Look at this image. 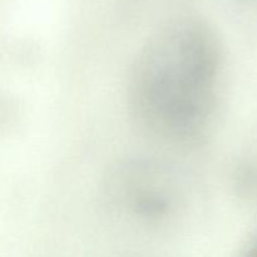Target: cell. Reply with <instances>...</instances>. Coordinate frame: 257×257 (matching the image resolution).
<instances>
[{
  "mask_svg": "<svg viewBox=\"0 0 257 257\" xmlns=\"http://www.w3.org/2000/svg\"><path fill=\"white\" fill-rule=\"evenodd\" d=\"M222 69L220 40L206 23L170 24L148 42L133 70L131 100L138 122L170 143L197 142L215 118Z\"/></svg>",
  "mask_w": 257,
  "mask_h": 257,
  "instance_id": "6da1fadb",
  "label": "cell"
},
{
  "mask_svg": "<svg viewBox=\"0 0 257 257\" xmlns=\"http://www.w3.org/2000/svg\"><path fill=\"white\" fill-rule=\"evenodd\" d=\"M240 257H257V237L243 250Z\"/></svg>",
  "mask_w": 257,
  "mask_h": 257,
  "instance_id": "7a4b0ae2",
  "label": "cell"
}]
</instances>
